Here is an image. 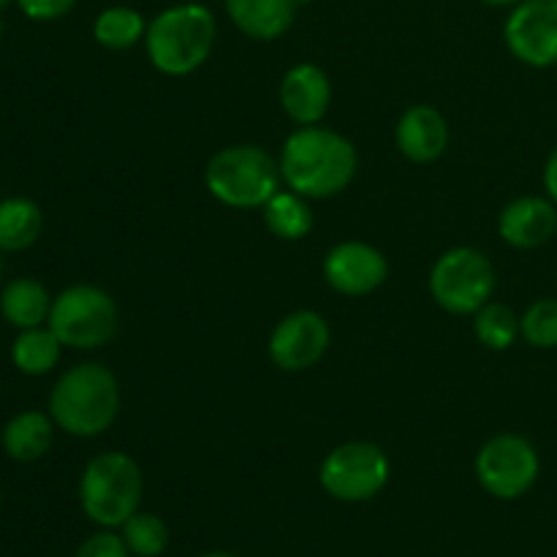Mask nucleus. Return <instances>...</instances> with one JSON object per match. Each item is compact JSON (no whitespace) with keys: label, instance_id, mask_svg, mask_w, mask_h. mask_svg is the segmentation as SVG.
<instances>
[{"label":"nucleus","instance_id":"f257e3e1","mask_svg":"<svg viewBox=\"0 0 557 557\" xmlns=\"http://www.w3.org/2000/svg\"><path fill=\"white\" fill-rule=\"evenodd\" d=\"M283 185L305 199H332L354 183L359 152L348 136L324 125H297L281 147Z\"/></svg>","mask_w":557,"mask_h":557},{"label":"nucleus","instance_id":"f03ea898","mask_svg":"<svg viewBox=\"0 0 557 557\" xmlns=\"http://www.w3.org/2000/svg\"><path fill=\"white\" fill-rule=\"evenodd\" d=\"M117 375L101 362H79L65 370L49 392V417L74 438H98L120 413Z\"/></svg>","mask_w":557,"mask_h":557},{"label":"nucleus","instance_id":"7ed1b4c3","mask_svg":"<svg viewBox=\"0 0 557 557\" xmlns=\"http://www.w3.org/2000/svg\"><path fill=\"white\" fill-rule=\"evenodd\" d=\"M218 41V20L205 3H177L156 14L147 25L145 52L156 71L188 76L210 60Z\"/></svg>","mask_w":557,"mask_h":557},{"label":"nucleus","instance_id":"20e7f679","mask_svg":"<svg viewBox=\"0 0 557 557\" xmlns=\"http://www.w3.org/2000/svg\"><path fill=\"white\" fill-rule=\"evenodd\" d=\"M210 196L234 210H261L281 190V163L259 145H228L207 161Z\"/></svg>","mask_w":557,"mask_h":557},{"label":"nucleus","instance_id":"39448f33","mask_svg":"<svg viewBox=\"0 0 557 557\" xmlns=\"http://www.w3.org/2000/svg\"><path fill=\"white\" fill-rule=\"evenodd\" d=\"M145 476L125 451H103L85 466L79 479L82 511L101 528H123L139 511Z\"/></svg>","mask_w":557,"mask_h":557},{"label":"nucleus","instance_id":"423d86ee","mask_svg":"<svg viewBox=\"0 0 557 557\" xmlns=\"http://www.w3.org/2000/svg\"><path fill=\"white\" fill-rule=\"evenodd\" d=\"M117 324L120 310L114 297L107 288L90 283L63 288L52 299V313L47 321L63 348L74 351H96L109 346L117 335Z\"/></svg>","mask_w":557,"mask_h":557},{"label":"nucleus","instance_id":"0eeeda50","mask_svg":"<svg viewBox=\"0 0 557 557\" xmlns=\"http://www.w3.org/2000/svg\"><path fill=\"white\" fill-rule=\"evenodd\" d=\"M428 286L441 310L451 315H473L493 299L498 272L487 253L460 245L435 259Z\"/></svg>","mask_w":557,"mask_h":557},{"label":"nucleus","instance_id":"6e6552de","mask_svg":"<svg viewBox=\"0 0 557 557\" xmlns=\"http://www.w3.org/2000/svg\"><path fill=\"white\" fill-rule=\"evenodd\" d=\"M392 466L386 451L370 441H348L335 446L319 468V482L326 495L343 504H362L375 498L389 484Z\"/></svg>","mask_w":557,"mask_h":557},{"label":"nucleus","instance_id":"1a4fd4ad","mask_svg":"<svg viewBox=\"0 0 557 557\" xmlns=\"http://www.w3.org/2000/svg\"><path fill=\"white\" fill-rule=\"evenodd\" d=\"M473 468L484 493L498 500H517L539 482L542 457L525 435L498 433L484 441Z\"/></svg>","mask_w":557,"mask_h":557},{"label":"nucleus","instance_id":"9d476101","mask_svg":"<svg viewBox=\"0 0 557 557\" xmlns=\"http://www.w3.org/2000/svg\"><path fill=\"white\" fill-rule=\"evenodd\" d=\"M509 52L531 69L557 65V0H520L506 16Z\"/></svg>","mask_w":557,"mask_h":557},{"label":"nucleus","instance_id":"9b49d317","mask_svg":"<svg viewBox=\"0 0 557 557\" xmlns=\"http://www.w3.org/2000/svg\"><path fill=\"white\" fill-rule=\"evenodd\" d=\"M332 343L330 324L315 310H294L272 330L267 354L283 373H305L326 357Z\"/></svg>","mask_w":557,"mask_h":557},{"label":"nucleus","instance_id":"f8f14e48","mask_svg":"<svg viewBox=\"0 0 557 557\" xmlns=\"http://www.w3.org/2000/svg\"><path fill=\"white\" fill-rule=\"evenodd\" d=\"M324 281L343 297H368L389 281V261L375 245L346 239L324 256Z\"/></svg>","mask_w":557,"mask_h":557},{"label":"nucleus","instance_id":"ddd939ff","mask_svg":"<svg viewBox=\"0 0 557 557\" xmlns=\"http://www.w3.org/2000/svg\"><path fill=\"white\" fill-rule=\"evenodd\" d=\"M277 98L286 117L297 125H319L332 103V82L321 65L297 63L283 74Z\"/></svg>","mask_w":557,"mask_h":557},{"label":"nucleus","instance_id":"4468645a","mask_svg":"<svg viewBox=\"0 0 557 557\" xmlns=\"http://www.w3.org/2000/svg\"><path fill=\"white\" fill-rule=\"evenodd\" d=\"M557 232V205L544 196H520L509 201L498 215V234L517 250L547 245Z\"/></svg>","mask_w":557,"mask_h":557},{"label":"nucleus","instance_id":"2eb2a0df","mask_svg":"<svg viewBox=\"0 0 557 557\" xmlns=\"http://www.w3.org/2000/svg\"><path fill=\"white\" fill-rule=\"evenodd\" d=\"M451 139L449 123L430 103H413L395 125L397 150L411 163H433L446 152Z\"/></svg>","mask_w":557,"mask_h":557},{"label":"nucleus","instance_id":"dca6fc26","mask_svg":"<svg viewBox=\"0 0 557 557\" xmlns=\"http://www.w3.org/2000/svg\"><path fill=\"white\" fill-rule=\"evenodd\" d=\"M223 5L232 25L253 41H275L297 20L294 0H223Z\"/></svg>","mask_w":557,"mask_h":557},{"label":"nucleus","instance_id":"f3484780","mask_svg":"<svg viewBox=\"0 0 557 557\" xmlns=\"http://www.w3.org/2000/svg\"><path fill=\"white\" fill-rule=\"evenodd\" d=\"M54 419L44 411H22L3 424L0 444L16 462H38L54 444Z\"/></svg>","mask_w":557,"mask_h":557},{"label":"nucleus","instance_id":"a211bd4d","mask_svg":"<svg viewBox=\"0 0 557 557\" xmlns=\"http://www.w3.org/2000/svg\"><path fill=\"white\" fill-rule=\"evenodd\" d=\"M52 299L47 286L36 277H14L0 292V313L14 330H33L44 326L52 313Z\"/></svg>","mask_w":557,"mask_h":557},{"label":"nucleus","instance_id":"6ab92c4d","mask_svg":"<svg viewBox=\"0 0 557 557\" xmlns=\"http://www.w3.org/2000/svg\"><path fill=\"white\" fill-rule=\"evenodd\" d=\"M44 232L41 207L25 196H11L0 201V250L22 253L33 248Z\"/></svg>","mask_w":557,"mask_h":557},{"label":"nucleus","instance_id":"aec40b11","mask_svg":"<svg viewBox=\"0 0 557 557\" xmlns=\"http://www.w3.org/2000/svg\"><path fill=\"white\" fill-rule=\"evenodd\" d=\"M261 215H264V226L270 228V234H275L277 239H286V243H297L305 239L313 232V210H310V199L294 194V190H277L264 207H261Z\"/></svg>","mask_w":557,"mask_h":557},{"label":"nucleus","instance_id":"412c9836","mask_svg":"<svg viewBox=\"0 0 557 557\" xmlns=\"http://www.w3.org/2000/svg\"><path fill=\"white\" fill-rule=\"evenodd\" d=\"M147 25L145 14L131 5H109L92 22V38L98 47L109 49V52H125L134 49L136 44H145Z\"/></svg>","mask_w":557,"mask_h":557},{"label":"nucleus","instance_id":"4be33fe9","mask_svg":"<svg viewBox=\"0 0 557 557\" xmlns=\"http://www.w3.org/2000/svg\"><path fill=\"white\" fill-rule=\"evenodd\" d=\"M63 343L49 326L22 330L11 343V362L25 375H47L58 368Z\"/></svg>","mask_w":557,"mask_h":557},{"label":"nucleus","instance_id":"5701e85b","mask_svg":"<svg viewBox=\"0 0 557 557\" xmlns=\"http://www.w3.org/2000/svg\"><path fill=\"white\" fill-rule=\"evenodd\" d=\"M473 335L490 351H509L520 335V315L504 302L490 299L473 313Z\"/></svg>","mask_w":557,"mask_h":557},{"label":"nucleus","instance_id":"b1692460","mask_svg":"<svg viewBox=\"0 0 557 557\" xmlns=\"http://www.w3.org/2000/svg\"><path fill=\"white\" fill-rule=\"evenodd\" d=\"M123 539L128 544L131 555L136 557H158L169 547V528L152 511H136L123 525Z\"/></svg>","mask_w":557,"mask_h":557},{"label":"nucleus","instance_id":"393cba45","mask_svg":"<svg viewBox=\"0 0 557 557\" xmlns=\"http://www.w3.org/2000/svg\"><path fill=\"white\" fill-rule=\"evenodd\" d=\"M520 335L531 348H557V299H536L520 315Z\"/></svg>","mask_w":557,"mask_h":557},{"label":"nucleus","instance_id":"a878e982","mask_svg":"<svg viewBox=\"0 0 557 557\" xmlns=\"http://www.w3.org/2000/svg\"><path fill=\"white\" fill-rule=\"evenodd\" d=\"M76 557H131V549L123 536L112 533V528H103V531L92 533L90 539L82 542Z\"/></svg>","mask_w":557,"mask_h":557},{"label":"nucleus","instance_id":"bb28decb","mask_svg":"<svg viewBox=\"0 0 557 557\" xmlns=\"http://www.w3.org/2000/svg\"><path fill=\"white\" fill-rule=\"evenodd\" d=\"M76 3H79V0H16L22 14L33 22L63 20L65 14L74 11Z\"/></svg>","mask_w":557,"mask_h":557},{"label":"nucleus","instance_id":"cd10ccee","mask_svg":"<svg viewBox=\"0 0 557 557\" xmlns=\"http://www.w3.org/2000/svg\"><path fill=\"white\" fill-rule=\"evenodd\" d=\"M544 190H547L549 199L557 205V147L549 152L547 163H544Z\"/></svg>","mask_w":557,"mask_h":557},{"label":"nucleus","instance_id":"c85d7f7f","mask_svg":"<svg viewBox=\"0 0 557 557\" xmlns=\"http://www.w3.org/2000/svg\"><path fill=\"white\" fill-rule=\"evenodd\" d=\"M482 3H487V5H517L520 0H482Z\"/></svg>","mask_w":557,"mask_h":557},{"label":"nucleus","instance_id":"c756f323","mask_svg":"<svg viewBox=\"0 0 557 557\" xmlns=\"http://www.w3.org/2000/svg\"><path fill=\"white\" fill-rule=\"evenodd\" d=\"M201 557H237V555H232V553H207V555H201Z\"/></svg>","mask_w":557,"mask_h":557},{"label":"nucleus","instance_id":"7c9ffc66","mask_svg":"<svg viewBox=\"0 0 557 557\" xmlns=\"http://www.w3.org/2000/svg\"><path fill=\"white\" fill-rule=\"evenodd\" d=\"M294 3H297V9H302V5H310L313 0H294Z\"/></svg>","mask_w":557,"mask_h":557},{"label":"nucleus","instance_id":"2f4dec72","mask_svg":"<svg viewBox=\"0 0 557 557\" xmlns=\"http://www.w3.org/2000/svg\"><path fill=\"white\" fill-rule=\"evenodd\" d=\"M0 275H3V250H0Z\"/></svg>","mask_w":557,"mask_h":557},{"label":"nucleus","instance_id":"473e14b6","mask_svg":"<svg viewBox=\"0 0 557 557\" xmlns=\"http://www.w3.org/2000/svg\"><path fill=\"white\" fill-rule=\"evenodd\" d=\"M0 41H3V22H0Z\"/></svg>","mask_w":557,"mask_h":557},{"label":"nucleus","instance_id":"72a5a7b5","mask_svg":"<svg viewBox=\"0 0 557 557\" xmlns=\"http://www.w3.org/2000/svg\"><path fill=\"white\" fill-rule=\"evenodd\" d=\"M5 3H9V0H0V9H3V5H5Z\"/></svg>","mask_w":557,"mask_h":557},{"label":"nucleus","instance_id":"f704fd0d","mask_svg":"<svg viewBox=\"0 0 557 557\" xmlns=\"http://www.w3.org/2000/svg\"><path fill=\"white\" fill-rule=\"evenodd\" d=\"M0 504H3V493H0Z\"/></svg>","mask_w":557,"mask_h":557},{"label":"nucleus","instance_id":"c9c22d12","mask_svg":"<svg viewBox=\"0 0 557 557\" xmlns=\"http://www.w3.org/2000/svg\"><path fill=\"white\" fill-rule=\"evenodd\" d=\"M555 237H557V232H555Z\"/></svg>","mask_w":557,"mask_h":557}]
</instances>
